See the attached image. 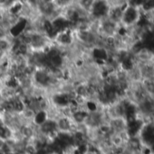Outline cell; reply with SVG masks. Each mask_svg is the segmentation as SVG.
Returning a JSON list of instances; mask_svg holds the SVG:
<instances>
[{"label": "cell", "mask_w": 154, "mask_h": 154, "mask_svg": "<svg viewBox=\"0 0 154 154\" xmlns=\"http://www.w3.org/2000/svg\"><path fill=\"white\" fill-rule=\"evenodd\" d=\"M55 129L58 134H69L72 135L74 130V124L71 118L62 116L54 121Z\"/></svg>", "instance_id": "6da1fadb"}, {"label": "cell", "mask_w": 154, "mask_h": 154, "mask_svg": "<svg viewBox=\"0 0 154 154\" xmlns=\"http://www.w3.org/2000/svg\"><path fill=\"white\" fill-rule=\"evenodd\" d=\"M7 56H8V53H6V52H3V51H0V64L7 63Z\"/></svg>", "instance_id": "7a4b0ae2"}]
</instances>
